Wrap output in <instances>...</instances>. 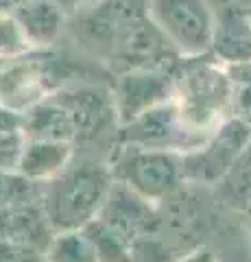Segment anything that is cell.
Wrapping results in <instances>:
<instances>
[{"label": "cell", "instance_id": "cell-1", "mask_svg": "<svg viewBox=\"0 0 251 262\" xmlns=\"http://www.w3.org/2000/svg\"><path fill=\"white\" fill-rule=\"evenodd\" d=\"M109 160L77 151L72 162L42 188V208L55 232L83 229L101 210L114 186Z\"/></svg>", "mask_w": 251, "mask_h": 262}, {"label": "cell", "instance_id": "cell-13", "mask_svg": "<svg viewBox=\"0 0 251 262\" xmlns=\"http://www.w3.org/2000/svg\"><path fill=\"white\" fill-rule=\"evenodd\" d=\"M53 236L55 229L48 223L42 201L0 210V238L3 241L27 245L44 253Z\"/></svg>", "mask_w": 251, "mask_h": 262}, {"label": "cell", "instance_id": "cell-4", "mask_svg": "<svg viewBox=\"0 0 251 262\" xmlns=\"http://www.w3.org/2000/svg\"><path fill=\"white\" fill-rule=\"evenodd\" d=\"M68 110L75 125V146L81 153L111 160L118 149V114L111 83H77L53 94Z\"/></svg>", "mask_w": 251, "mask_h": 262}, {"label": "cell", "instance_id": "cell-24", "mask_svg": "<svg viewBox=\"0 0 251 262\" xmlns=\"http://www.w3.org/2000/svg\"><path fill=\"white\" fill-rule=\"evenodd\" d=\"M3 129H22V114L0 105V131Z\"/></svg>", "mask_w": 251, "mask_h": 262}, {"label": "cell", "instance_id": "cell-11", "mask_svg": "<svg viewBox=\"0 0 251 262\" xmlns=\"http://www.w3.org/2000/svg\"><path fill=\"white\" fill-rule=\"evenodd\" d=\"M214 11L212 55L223 63L251 61V15L242 0H210Z\"/></svg>", "mask_w": 251, "mask_h": 262}, {"label": "cell", "instance_id": "cell-8", "mask_svg": "<svg viewBox=\"0 0 251 262\" xmlns=\"http://www.w3.org/2000/svg\"><path fill=\"white\" fill-rule=\"evenodd\" d=\"M186 125L175 98L155 105L133 118L127 125L118 127V146H135V149H155L188 153L206 140Z\"/></svg>", "mask_w": 251, "mask_h": 262}, {"label": "cell", "instance_id": "cell-16", "mask_svg": "<svg viewBox=\"0 0 251 262\" xmlns=\"http://www.w3.org/2000/svg\"><path fill=\"white\" fill-rule=\"evenodd\" d=\"M212 190L223 208L245 214V210L251 206V142Z\"/></svg>", "mask_w": 251, "mask_h": 262}, {"label": "cell", "instance_id": "cell-7", "mask_svg": "<svg viewBox=\"0 0 251 262\" xmlns=\"http://www.w3.org/2000/svg\"><path fill=\"white\" fill-rule=\"evenodd\" d=\"M149 15L181 57L212 55L214 11L210 0H147Z\"/></svg>", "mask_w": 251, "mask_h": 262}, {"label": "cell", "instance_id": "cell-6", "mask_svg": "<svg viewBox=\"0 0 251 262\" xmlns=\"http://www.w3.org/2000/svg\"><path fill=\"white\" fill-rule=\"evenodd\" d=\"M251 142V125L240 118H227L197 149L181 155L184 184L214 188L230 173Z\"/></svg>", "mask_w": 251, "mask_h": 262}, {"label": "cell", "instance_id": "cell-19", "mask_svg": "<svg viewBox=\"0 0 251 262\" xmlns=\"http://www.w3.org/2000/svg\"><path fill=\"white\" fill-rule=\"evenodd\" d=\"M85 234L90 236L92 245L96 247V253H99L101 262H131V256H129V243L125 238L109 229L103 221L94 219L90 225H85Z\"/></svg>", "mask_w": 251, "mask_h": 262}, {"label": "cell", "instance_id": "cell-3", "mask_svg": "<svg viewBox=\"0 0 251 262\" xmlns=\"http://www.w3.org/2000/svg\"><path fill=\"white\" fill-rule=\"evenodd\" d=\"M149 15L147 0H87L68 15L66 35L77 51L107 68L131 27Z\"/></svg>", "mask_w": 251, "mask_h": 262}, {"label": "cell", "instance_id": "cell-2", "mask_svg": "<svg viewBox=\"0 0 251 262\" xmlns=\"http://www.w3.org/2000/svg\"><path fill=\"white\" fill-rule=\"evenodd\" d=\"M175 103L194 134L210 136L232 118L227 68L214 55L184 57L175 70Z\"/></svg>", "mask_w": 251, "mask_h": 262}, {"label": "cell", "instance_id": "cell-25", "mask_svg": "<svg viewBox=\"0 0 251 262\" xmlns=\"http://www.w3.org/2000/svg\"><path fill=\"white\" fill-rule=\"evenodd\" d=\"M242 216H245V223H247V229H249V238H251V206L245 210V214Z\"/></svg>", "mask_w": 251, "mask_h": 262}, {"label": "cell", "instance_id": "cell-23", "mask_svg": "<svg viewBox=\"0 0 251 262\" xmlns=\"http://www.w3.org/2000/svg\"><path fill=\"white\" fill-rule=\"evenodd\" d=\"M177 262H218L214 249H210L208 245H201V247L192 249L188 253H184V256L177 260Z\"/></svg>", "mask_w": 251, "mask_h": 262}, {"label": "cell", "instance_id": "cell-5", "mask_svg": "<svg viewBox=\"0 0 251 262\" xmlns=\"http://www.w3.org/2000/svg\"><path fill=\"white\" fill-rule=\"evenodd\" d=\"M111 173L120 184L159 206L184 186L181 153L118 146L111 155Z\"/></svg>", "mask_w": 251, "mask_h": 262}, {"label": "cell", "instance_id": "cell-20", "mask_svg": "<svg viewBox=\"0 0 251 262\" xmlns=\"http://www.w3.org/2000/svg\"><path fill=\"white\" fill-rule=\"evenodd\" d=\"M232 88V114L251 125V61L225 63Z\"/></svg>", "mask_w": 251, "mask_h": 262}, {"label": "cell", "instance_id": "cell-15", "mask_svg": "<svg viewBox=\"0 0 251 262\" xmlns=\"http://www.w3.org/2000/svg\"><path fill=\"white\" fill-rule=\"evenodd\" d=\"M75 153H77V146L70 142L29 140L18 173L33 179L37 184H46L68 166L72 158H75Z\"/></svg>", "mask_w": 251, "mask_h": 262}, {"label": "cell", "instance_id": "cell-26", "mask_svg": "<svg viewBox=\"0 0 251 262\" xmlns=\"http://www.w3.org/2000/svg\"><path fill=\"white\" fill-rule=\"evenodd\" d=\"M245 3V7H247V11H249V15H251V0H242Z\"/></svg>", "mask_w": 251, "mask_h": 262}, {"label": "cell", "instance_id": "cell-10", "mask_svg": "<svg viewBox=\"0 0 251 262\" xmlns=\"http://www.w3.org/2000/svg\"><path fill=\"white\" fill-rule=\"evenodd\" d=\"M99 221H103L109 229H114L129 245L142 236L162 232L159 206L151 203L149 199H144L120 182H114L111 186Z\"/></svg>", "mask_w": 251, "mask_h": 262}, {"label": "cell", "instance_id": "cell-22", "mask_svg": "<svg viewBox=\"0 0 251 262\" xmlns=\"http://www.w3.org/2000/svg\"><path fill=\"white\" fill-rule=\"evenodd\" d=\"M29 138L22 129H3L0 131V170L3 173H18L24 149Z\"/></svg>", "mask_w": 251, "mask_h": 262}, {"label": "cell", "instance_id": "cell-14", "mask_svg": "<svg viewBox=\"0 0 251 262\" xmlns=\"http://www.w3.org/2000/svg\"><path fill=\"white\" fill-rule=\"evenodd\" d=\"M22 131L29 140H51L75 144V125L68 110L53 96L39 101L22 114Z\"/></svg>", "mask_w": 251, "mask_h": 262}, {"label": "cell", "instance_id": "cell-18", "mask_svg": "<svg viewBox=\"0 0 251 262\" xmlns=\"http://www.w3.org/2000/svg\"><path fill=\"white\" fill-rule=\"evenodd\" d=\"M42 188L44 184H37L20 173L0 170V210L42 201Z\"/></svg>", "mask_w": 251, "mask_h": 262}, {"label": "cell", "instance_id": "cell-17", "mask_svg": "<svg viewBox=\"0 0 251 262\" xmlns=\"http://www.w3.org/2000/svg\"><path fill=\"white\" fill-rule=\"evenodd\" d=\"M46 262H101L96 247L85 229L55 232L51 245L44 251Z\"/></svg>", "mask_w": 251, "mask_h": 262}, {"label": "cell", "instance_id": "cell-9", "mask_svg": "<svg viewBox=\"0 0 251 262\" xmlns=\"http://www.w3.org/2000/svg\"><path fill=\"white\" fill-rule=\"evenodd\" d=\"M177 66L164 70H129L114 77L111 94L120 125H127L147 110L175 98Z\"/></svg>", "mask_w": 251, "mask_h": 262}, {"label": "cell", "instance_id": "cell-12", "mask_svg": "<svg viewBox=\"0 0 251 262\" xmlns=\"http://www.w3.org/2000/svg\"><path fill=\"white\" fill-rule=\"evenodd\" d=\"M13 15L27 33L33 51L59 46V39L66 35L68 13L57 0H27L13 11Z\"/></svg>", "mask_w": 251, "mask_h": 262}, {"label": "cell", "instance_id": "cell-21", "mask_svg": "<svg viewBox=\"0 0 251 262\" xmlns=\"http://www.w3.org/2000/svg\"><path fill=\"white\" fill-rule=\"evenodd\" d=\"M33 51L13 13H0V59H15Z\"/></svg>", "mask_w": 251, "mask_h": 262}]
</instances>
